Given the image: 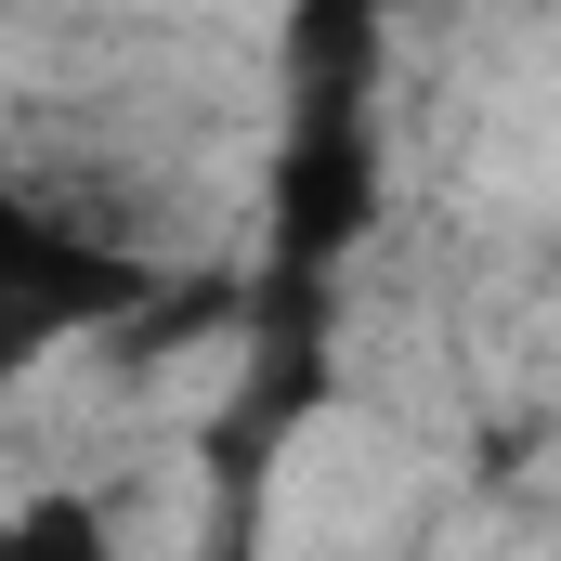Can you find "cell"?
Returning a JSON list of instances; mask_svg holds the SVG:
<instances>
[{
	"mask_svg": "<svg viewBox=\"0 0 561 561\" xmlns=\"http://www.w3.org/2000/svg\"><path fill=\"white\" fill-rule=\"evenodd\" d=\"M170 300V262L144 249L118 209H92L79 183H26L0 170V392L39 379L79 340H118Z\"/></svg>",
	"mask_w": 561,
	"mask_h": 561,
	"instance_id": "6da1fadb",
	"label": "cell"
},
{
	"mask_svg": "<svg viewBox=\"0 0 561 561\" xmlns=\"http://www.w3.org/2000/svg\"><path fill=\"white\" fill-rule=\"evenodd\" d=\"M366 209H379V118H366L353 92H313V105H300V131H287V157H275V222H262V236H275L287 313L353 262ZM287 313H275V327H287Z\"/></svg>",
	"mask_w": 561,
	"mask_h": 561,
	"instance_id": "7a4b0ae2",
	"label": "cell"
},
{
	"mask_svg": "<svg viewBox=\"0 0 561 561\" xmlns=\"http://www.w3.org/2000/svg\"><path fill=\"white\" fill-rule=\"evenodd\" d=\"M0 561H131V549H118L105 496H79V483H39V496H13V510H0Z\"/></svg>",
	"mask_w": 561,
	"mask_h": 561,
	"instance_id": "3957f363",
	"label": "cell"
}]
</instances>
